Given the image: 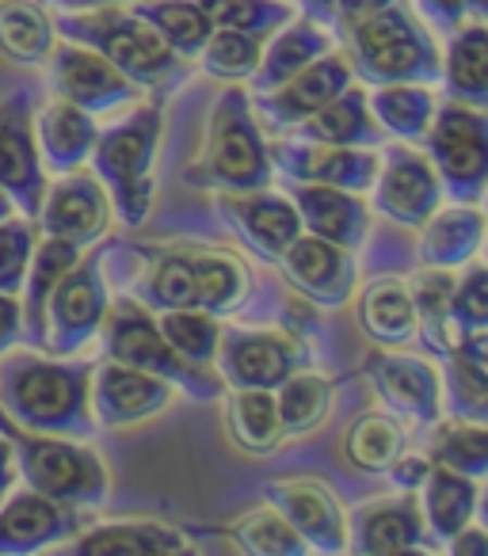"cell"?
<instances>
[{
    "label": "cell",
    "instance_id": "cell-1",
    "mask_svg": "<svg viewBox=\"0 0 488 556\" xmlns=\"http://www.w3.org/2000/svg\"><path fill=\"white\" fill-rule=\"evenodd\" d=\"M0 412L24 431L92 442L100 434L92 419V363H65V355L47 358L35 348L4 351Z\"/></svg>",
    "mask_w": 488,
    "mask_h": 556
},
{
    "label": "cell",
    "instance_id": "cell-2",
    "mask_svg": "<svg viewBox=\"0 0 488 556\" xmlns=\"http://www.w3.org/2000/svg\"><path fill=\"white\" fill-rule=\"evenodd\" d=\"M54 31L108 58L130 85H138L141 92H153V100L161 103H168V96L191 77V62L179 58L172 47H164L161 35L146 20L123 12L118 4L62 9V16L54 20Z\"/></svg>",
    "mask_w": 488,
    "mask_h": 556
},
{
    "label": "cell",
    "instance_id": "cell-3",
    "mask_svg": "<svg viewBox=\"0 0 488 556\" xmlns=\"http://www.w3.org/2000/svg\"><path fill=\"white\" fill-rule=\"evenodd\" d=\"M184 179L199 191H260L272 187L275 172L245 88L229 85L210 108L207 141Z\"/></svg>",
    "mask_w": 488,
    "mask_h": 556
},
{
    "label": "cell",
    "instance_id": "cell-4",
    "mask_svg": "<svg viewBox=\"0 0 488 556\" xmlns=\"http://www.w3.org/2000/svg\"><path fill=\"white\" fill-rule=\"evenodd\" d=\"M164 130V103L153 100L138 108L130 118L115 123L111 130L96 134V146L88 153L96 179L108 191L111 210L126 229L146 225L149 210H153V164L157 146H161Z\"/></svg>",
    "mask_w": 488,
    "mask_h": 556
},
{
    "label": "cell",
    "instance_id": "cell-5",
    "mask_svg": "<svg viewBox=\"0 0 488 556\" xmlns=\"http://www.w3.org/2000/svg\"><path fill=\"white\" fill-rule=\"evenodd\" d=\"M351 73L366 85H439L442 54L431 31H424L404 0L381 9L378 16L363 20L348 31Z\"/></svg>",
    "mask_w": 488,
    "mask_h": 556
},
{
    "label": "cell",
    "instance_id": "cell-6",
    "mask_svg": "<svg viewBox=\"0 0 488 556\" xmlns=\"http://www.w3.org/2000/svg\"><path fill=\"white\" fill-rule=\"evenodd\" d=\"M0 434L9 439L16 472L32 492L85 510H96L108 503V469H103L100 454L88 450L85 442L24 431L4 412H0Z\"/></svg>",
    "mask_w": 488,
    "mask_h": 556
},
{
    "label": "cell",
    "instance_id": "cell-7",
    "mask_svg": "<svg viewBox=\"0 0 488 556\" xmlns=\"http://www.w3.org/2000/svg\"><path fill=\"white\" fill-rule=\"evenodd\" d=\"M100 340H103V358H111V363H123L134 366V370L153 374V378H164L172 389H184L199 404L222 401L225 381L217 374L202 370V366L187 363L164 340L161 328H157V317L138 298H118L115 305H108V317L100 325Z\"/></svg>",
    "mask_w": 488,
    "mask_h": 556
},
{
    "label": "cell",
    "instance_id": "cell-8",
    "mask_svg": "<svg viewBox=\"0 0 488 556\" xmlns=\"http://www.w3.org/2000/svg\"><path fill=\"white\" fill-rule=\"evenodd\" d=\"M424 156L431 161L439 187L450 202L480 206L488 184V118L470 103L435 108L424 130Z\"/></svg>",
    "mask_w": 488,
    "mask_h": 556
},
{
    "label": "cell",
    "instance_id": "cell-9",
    "mask_svg": "<svg viewBox=\"0 0 488 556\" xmlns=\"http://www.w3.org/2000/svg\"><path fill=\"white\" fill-rule=\"evenodd\" d=\"M103 252H80V260L58 278V287L47 298V351L50 355H77L85 343L100 336V325L108 317V278H103Z\"/></svg>",
    "mask_w": 488,
    "mask_h": 556
},
{
    "label": "cell",
    "instance_id": "cell-10",
    "mask_svg": "<svg viewBox=\"0 0 488 556\" xmlns=\"http://www.w3.org/2000/svg\"><path fill=\"white\" fill-rule=\"evenodd\" d=\"M217 378L229 389H275L295 370L310 366V348L302 336L283 328H240L222 325L217 336Z\"/></svg>",
    "mask_w": 488,
    "mask_h": 556
},
{
    "label": "cell",
    "instance_id": "cell-11",
    "mask_svg": "<svg viewBox=\"0 0 488 556\" xmlns=\"http://www.w3.org/2000/svg\"><path fill=\"white\" fill-rule=\"evenodd\" d=\"M0 191L24 217H39L47 194L39 141H35V88L20 85L0 100Z\"/></svg>",
    "mask_w": 488,
    "mask_h": 556
},
{
    "label": "cell",
    "instance_id": "cell-12",
    "mask_svg": "<svg viewBox=\"0 0 488 556\" xmlns=\"http://www.w3.org/2000/svg\"><path fill=\"white\" fill-rule=\"evenodd\" d=\"M267 161L287 184H325L351 194H366L378 176V149L325 146V141L302 138H283L267 146Z\"/></svg>",
    "mask_w": 488,
    "mask_h": 556
},
{
    "label": "cell",
    "instance_id": "cell-13",
    "mask_svg": "<svg viewBox=\"0 0 488 556\" xmlns=\"http://www.w3.org/2000/svg\"><path fill=\"white\" fill-rule=\"evenodd\" d=\"M374 210L401 229H420L439 210L442 187L431 161L409 146L378 149V176H374Z\"/></svg>",
    "mask_w": 488,
    "mask_h": 556
},
{
    "label": "cell",
    "instance_id": "cell-14",
    "mask_svg": "<svg viewBox=\"0 0 488 556\" xmlns=\"http://www.w3.org/2000/svg\"><path fill=\"white\" fill-rule=\"evenodd\" d=\"M348 85H355L348 54L328 50L317 62L305 65L302 73H295L287 85L272 88V92H256V100H249V103H252V115H256L260 130L287 134V130H295L302 118H310L313 111L333 103Z\"/></svg>",
    "mask_w": 488,
    "mask_h": 556
},
{
    "label": "cell",
    "instance_id": "cell-15",
    "mask_svg": "<svg viewBox=\"0 0 488 556\" xmlns=\"http://www.w3.org/2000/svg\"><path fill=\"white\" fill-rule=\"evenodd\" d=\"M264 500L287 518L310 553H348V515L333 488L313 477H279L264 484Z\"/></svg>",
    "mask_w": 488,
    "mask_h": 556
},
{
    "label": "cell",
    "instance_id": "cell-16",
    "mask_svg": "<svg viewBox=\"0 0 488 556\" xmlns=\"http://www.w3.org/2000/svg\"><path fill=\"white\" fill-rule=\"evenodd\" d=\"M50 88H54L58 100L77 103L88 115H100V111H115L123 103L138 100L141 88L130 85L108 58H100L96 50L77 47V42L65 39L62 47L54 42L47 58Z\"/></svg>",
    "mask_w": 488,
    "mask_h": 556
},
{
    "label": "cell",
    "instance_id": "cell-17",
    "mask_svg": "<svg viewBox=\"0 0 488 556\" xmlns=\"http://www.w3.org/2000/svg\"><path fill=\"white\" fill-rule=\"evenodd\" d=\"M279 270L298 294H305V302L321 305V309H340L355 294V255L348 248H336L321 237H302L298 232L287 248H283Z\"/></svg>",
    "mask_w": 488,
    "mask_h": 556
},
{
    "label": "cell",
    "instance_id": "cell-18",
    "mask_svg": "<svg viewBox=\"0 0 488 556\" xmlns=\"http://www.w3.org/2000/svg\"><path fill=\"white\" fill-rule=\"evenodd\" d=\"M378 401L397 419L431 427L442 416V386L431 363L416 355H397V351H371L363 363Z\"/></svg>",
    "mask_w": 488,
    "mask_h": 556
},
{
    "label": "cell",
    "instance_id": "cell-19",
    "mask_svg": "<svg viewBox=\"0 0 488 556\" xmlns=\"http://www.w3.org/2000/svg\"><path fill=\"white\" fill-rule=\"evenodd\" d=\"M39 229L47 237H62L73 240L80 248H92L103 240L111 222V202L103 184L92 176V172H62L58 184H47V194H42L39 206Z\"/></svg>",
    "mask_w": 488,
    "mask_h": 556
},
{
    "label": "cell",
    "instance_id": "cell-20",
    "mask_svg": "<svg viewBox=\"0 0 488 556\" xmlns=\"http://www.w3.org/2000/svg\"><path fill=\"white\" fill-rule=\"evenodd\" d=\"M217 214L237 232L240 244L267 263L279 260L283 248L302 232L295 202L287 194L272 191V187H260V191H217Z\"/></svg>",
    "mask_w": 488,
    "mask_h": 556
},
{
    "label": "cell",
    "instance_id": "cell-21",
    "mask_svg": "<svg viewBox=\"0 0 488 556\" xmlns=\"http://www.w3.org/2000/svg\"><path fill=\"white\" fill-rule=\"evenodd\" d=\"M348 548L359 556L424 553L427 526L420 515L416 492H401L393 500L359 503L348 515Z\"/></svg>",
    "mask_w": 488,
    "mask_h": 556
},
{
    "label": "cell",
    "instance_id": "cell-22",
    "mask_svg": "<svg viewBox=\"0 0 488 556\" xmlns=\"http://www.w3.org/2000/svg\"><path fill=\"white\" fill-rule=\"evenodd\" d=\"M85 507H65L39 492H16L0 507V556H32L50 548L54 541H70L77 530H85Z\"/></svg>",
    "mask_w": 488,
    "mask_h": 556
},
{
    "label": "cell",
    "instance_id": "cell-23",
    "mask_svg": "<svg viewBox=\"0 0 488 556\" xmlns=\"http://www.w3.org/2000/svg\"><path fill=\"white\" fill-rule=\"evenodd\" d=\"M172 404V386L123 363L92 366V408L100 427H134L161 416Z\"/></svg>",
    "mask_w": 488,
    "mask_h": 556
},
{
    "label": "cell",
    "instance_id": "cell-24",
    "mask_svg": "<svg viewBox=\"0 0 488 556\" xmlns=\"http://www.w3.org/2000/svg\"><path fill=\"white\" fill-rule=\"evenodd\" d=\"M290 202L298 210V222L305 232L328 240L336 248L359 252L371 232V210L359 194L340 191V187L325 184H290Z\"/></svg>",
    "mask_w": 488,
    "mask_h": 556
},
{
    "label": "cell",
    "instance_id": "cell-25",
    "mask_svg": "<svg viewBox=\"0 0 488 556\" xmlns=\"http://www.w3.org/2000/svg\"><path fill=\"white\" fill-rule=\"evenodd\" d=\"M58 553L65 556H187L195 553L191 538L164 522H108L88 526L70 538Z\"/></svg>",
    "mask_w": 488,
    "mask_h": 556
},
{
    "label": "cell",
    "instance_id": "cell-26",
    "mask_svg": "<svg viewBox=\"0 0 488 556\" xmlns=\"http://www.w3.org/2000/svg\"><path fill=\"white\" fill-rule=\"evenodd\" d=\"M85 248L73 244V240L62 237H42L35 240L32 260H27V275H24V302H20V313H24V348L47 351V298L50 290L58 287V278L80 260Z\"/></svg>",
    "mask_w": 488,
    "mask_h": 556
},
{
    "label": "cell",
    "instance_id": "cell-27",
    "mask_svg": "<svg viewBox=\"0 0 488 556\" xmlns=\"http://www.w3.org/2000/svg\"><path fill=\"white\" fill-rule=\"evenodd\" d=\"M96 118L88 111H80L70 100H50L42 111H35V141H39V156L47 172H73L88 161L96 146Z\"/></svg>",
    "mask_w": 488,
    "mask_h": 556
},
{
    "label": "cell",
    "instance_id": "cell-28",
    "mask_svg": "<svg viewBox=\"0 0 488 556\" xmlns=\"http://www.w3.org/2000/svg\"><path fill=\"white\" fill-rule=\"evenodd\" d=\"M480 237H485V214H480V206H470V202H454L447 210L439 206L420 225L416 260L424 267L458 270L470 260H477Z\"/></svg>",
    "mask_w": 488,
    "mask_h": 556
},
{
    "label": "cell",
    "instance_id": "cell-29",
    "mask_svg": "<svg viewBox=\"0 0 488 556\" xmlns=\"http://www.w3.org/2000/svg\"><path fill=\"white\" fill-rule=\"evenodd\" d=\"M336 50V39L328 27L313 24L310 16H302L295 24H283L279 31L272 35L264 50H260V65L252 70V92H272V88L287 85L295 73H302L310 62H317L321 54Z\"/></svg>",
    "mask_w": 488,
    "mask_h": 556
},
{
    "label": "cell",
    "instance_id": "cell-30",
    "mask_svg": "<svg viewBox=\"0 0 488 556\" xmlns=\"http://www.w3.org/2000/svg\"><path fill=\"white\" fill-rule=\"evenodd\" d=\"M302 141H325V146H355V149H381L389 134L378 126V118L366 108V92L348 85L333 103L313 111L310 118L295 126Z\"/></svg>",
    "mask_w": 488,
    "mask_h": 556
},
{
    "label": "cell",
    "instance_id": "cell-31",
    "mask_svg": "<svg viewBox=\"0 0 488 556\" xmlns=\"http://www.w3.org/2000/svg\"><path fill=\"white\" fill-rule=\"evenodd\" d=\"M439 85L454 103L485 111L488 103V31L485 20H465L458 31H450L447 54H442Z\"/></svg>",
    "mask_w": 488,
    "mask_h": 556
},
{
    "label": "cell",
    "instance_id": "cell-32",
    "mask_svg": "<svg viewBox=\"0 0 488 556\" xmlns=\"http://www.w3.org/2000/svg\"><path fill=\"white\" fill-rule=\"evenodd\" d=\"M359 325L381 348H409L416 340V309L397 275H374L359 294Z\"/></svg>",
    "mask_w": 488,
    "mask_h": 556
},
{
    "label": "cell",
    "instance_id": "cell-33",
    "mask_svg": "<svg viewBox=\"0 0 488 556\" xmlns=\"http://www.w3.org/2000/svg\"><path fill=\"white\" fill-rule=\"evenodd\" d=\"M420 515H424L427 538L435 541H450L458 530L473 522L477 515V480L462 477L454 469H442V465H431L427 480L420 484Z\"/></svg>",
    "mask_w": 488,
    "mask_h": 556
},
{
    "label": "cell",
    "instance_id": "cell-34",
    "mask_svg": "<svg viewBox=\"0 0 488 556\" xmlns=\"http://www.w3.org/2000/svg\"><path fill=\"white\" fill-rule=\"evenodd\" d=\"M447 412L454 419H473L485 424L488 419V340L485 332L465 336L458 348H450L447 355Z\"/></svg>",
    "mask_w": 488,
    "mask_h": 556
},
{
    "label": "cell",
    "instance_id": "cell-35",
    "mask_svg": "<svg viewBox=\"0 0 488 556\" xmlns=\"http://www.w3.org/2000/svg\"><path fill=\"white\" fill-rule=\"evenodd\" d=\"M58 42L54 20L39 0H0V54L27 70H42Z\"/></svg>",
    "mask_w": 488,
    "mask_h": 556
},
{
    "label": "cell",
    "instance_id": "cell-36",
    "mask_svg": "<svg viewBox=\"0 0 488 556\" xmlns=\"http://www.w3.org/2000/svg\"><path fill=\"white\" fill-rule=\"evenodd\" d=\"M195 267V294H199V309L210 317H233L245 309L252 290V278L245 263L233 260L229 252H191Z\"/></svg>",
    "mask_w": 488,
    "mask_h": 556
},
{
    "label": "cell",
    "instance_id": "cell-37",
    "mask_svg": "<svg viewBox=\"0 0 488 556\" xmlns=\"http://www.w3.org/2000/svg\"><path fill=\"white\" fill-rule=\"evenodd\" d=\"M404 450H409V431L393 412H363L343 434V457L371 477L386 472Z\"/></svg>",
    "mask_w": 488,
    "mask_h": 556
},
{
    "label": "cell",
    "instance_id": "cell-38",
    "mask_svg": "<svg viewBox=\"0 0 488 556\" xmlns=\"http://www.w3.org/2000/svg\"><path fill=\"white\" fill-rule=\"evenodd\" d=\"M366 108L389 138L420 141L439 103L427 85H378L366 92Z\"/></svg>",
    "mask_w": 488,
    "mask_h": 556
},
{
    "label": "cell",
    "instance_id": "cell-39",
    "mask_svg": "<svg viewBox=\"0 0 488 556\" xmlns=\"http://www.w3.org/2000/svg\"><path fill=\"white\" fill-rule=\"evenodd\" d=\"M225 427L233 442L249 454H272L283 442L279 412L272 389H233L225 404Z\"/></svg>",
    "mask_w": 488,
    "mask_h": 556
},
{
    "label": "cell",
    "instance_id": "cell-40",
    "mask_svg": "<svg viewBox=\"0 0 488 556\" xmlns=\"http://www.w3.org/2000/svg\"><path fill=\"white\" fill-rule=\"evenodd\" d=\"M134 16L146 20L157 35H161L164 47H172L179 58H199V50L210 39V20L199 12L195 0H134Z\"/></svg>",
    "mask_w": 488,
    "mask_h": 556
},
{
    "label": "cell",
    "instance_id": "cell-41",
    "mask_svg": "<svg viewBox=\"0 0 488 556\" xmlns=\"http://www.w3.org/2000/svg\"><path fill=\"white\" fill-rule=\"evenodd\" d=\"M333 381L305 370H295L283 386H275V412H279V427L283 434L298 439V434H310L325 424L328 404H333Z\"/></svg>",
    "mask_w": 488,
    "mask_h": 556
},
{
    "label": "cell",
    "instance_id": "cell-42",
    "mask_svg": "<svg viewBox=\"0 0 488 556\" xmlns=\"http://www.w3.org/2000/svg\"><path fill=\"white\" fill-rule=\"evenodd\" d=\"M138 298L149 313H168V309H199V294H195V267L191 252H157L146 270V282L138 287Z\"/></svg>",
    "mask_w": 488,
    "mask_h": 556
},
{
    "label": "cell",
    "instance_id": "cell-43",
    "mask_svg": "<svg viewBox=\"0 0 488 556\" xmlns=\"http://www.w3.org/2000/svg\"><path fill=\"white\" fill-rule=\"evenodd\" d=\"M431 450H427V462L442 465V469H454L462 477L485 480L488 472V431L485 424H473V419H435Z\"/></svg>",
    "mask_w": 488,
    "mask_h": 556
},
{
    "label": "cell",
    "instance_id": "cell-44",
    "mask_svg": "<svg viewBox=\"0 0 488 556\" xmlns=\"http://www.w3.org/2000/svg\"><path fill=\"white\" fill-rule=\"evenodd\" d=\"M195 4L210 20V27H229L256 39H272L283 24L295 20L287 0H195Z\"/></svg>",
    "mask_w": 488,
    "mask_h": 556
},
{
    "label": "cell",
    "instance_id": "cell-45",
    "mask_svg": "<svg viewBox=\"0 0 488 556\" xmlns=\"http://www.w3.org/2000/svg\"><path fill=\"white\" fill-rule=\"evenodd\" d=\"M229 538L237 541L240 553H252V556H302V553H310L305 541L290 530V522L275 507L249 510V515L240 518V522L229 530Z\"/></svg>",
    "mask_w": 488,
    "mask_h": 556
},
{
    "label": "cell",
    "instance_id": "cell-46",
    "mask_svg": "<svg viewBox=\"0 0 488 556\" xmlns=\"http://www.w3.org/2000/svg\"><path fill=\"white\" fill-rule=\"evenodd\" d=\"M161 336L195 366L214 363L217 351V336H222V320L210 317L202 309H168V313H153Z\"/></svg>",
    "mask_w": 488,
    "mask_h": 556
},
{
    "label": "cell",
    "instance_id": "cell-47",
    "mask_svg": "<svg viewBox=\"0 0 488 556\" xmlns=\"http://www.w3.org/2000/svg\"><path fill=\"white\" fill-rule=\"evenodd\" d=\"M260 50H264V39L245 31H229V27H214L207 39V47L199 50L202 70L210 77L222 80H249L252 70L260 65Z\"/></svg>",
    "mask_w": 488,
    "mask_h": 556
},
{
    "label": "cell",
    "instance_id": "cell-48",
    "mask_svg": "<svg viewBox=\"0 0 488 556\" xmlns=\"http://www.w3.org/2000/svg\"><path fill=\"white\" fill-rule=\"evenodd\" d=\"M35 240H39V222L32 217L20 214L0 222V294L20 298Z\"/></svg>",
    "mask_w": 488,
    "mask_h": 556
},
{
    "label": "cell",
    "instance_id": "cell-49",
    "mask_svg": "<svg viewBox=\"0 0 488 556\" xmlns=\"http://www.w3.org/2000/svg\"><path fill=\"white\" fill-rule=\"evenodd\" d=\"M450 320H454L462 336L485 332L488 328V270H485V263L470 260L465 263V275L454 278V290H450Z\"/></svg>",
    "mask_w": 488,
    "mask_h": 556
},
{
    "label": "cell",
    "instance_id": "cell-50",
    "mask_svg": "<svg viewBox=\"0 0 488 556\" xmlns=\"http://www.w3.org/2000/svg\"><path fill=\"white\" fill-rule=\"evenodd\" d=\"M389 4H397V0H336V9H333V39L343 42L348 39L351 27H359L363 20L378 16L381 9H389Z\"/></svg>",
    "mask_w": 488,
    "mask_h": 556
},
{
    "label": "cell",
    "instance_id": "cell-51",
    "mask_svg": "<svg viewBox=\"0 0 488 556\" xmlns=\"http://www.w3.org/2000/svg\"><path fill=\"white\" fill-rule=\"evenodd\" d=\"M386 472H389V480H393V488H401V492H420V484H424L427 472H431V462L416 454H401Z\"/></svg>",
    "mask_w": 488,
    "mask_h": 556
},
{
    "label": "cell",
    "instance_id": "cell-52",
    "mask_svg": "<svg viewBox=\"0 0 488 556\" xmlns=\"http://www.w3.org/2000/svg\"><path fill=\"white\" fill-rule=\"evenodd\" d=\"M24 340V313H20V298L0 294V355L12 351Z\"/></svg>",
    "mask_w": 488,
    "mask_h": 556
},
{
    "label": "cell",
    "instance_id": "cell-53",
    "mask_svg": "<svg viewBox=\"0 0 488 556\" xmlns=\"http://www.w3.org/2000/svg\"><path fill=\"white\" fill-rule=\"evenodd\" d=\"M450 545V553H458V556H485L488 553V545H485V533L480 530H473V526H465V530H458L454 538L447 541Z\"/></svg>",
    "mask_w": 488,
    "mask_h": 556
},
{
    "label": "cell",
    "instance_id": "cell-54",
    "mask_svg": "<svg viewBox=\"0 0 488 556\" xmlns=\"http://www.w3.org/2000/svg\"><path fill=\"white\" fill-rule=\"evenodd\" d=\"M12 480H16V457H12L9 439L0 434V495H9Z\"/></svg>",
    "mask_w": 488,
    "mask_h": 556
},
{
    "label": "cell",
    "instance_id": "cell-55",
    "mask_svg": "<svg viewBox=\"0 0 488 556\" xmlns=\"http://www.w3.org/2000/svg\"><path fill=\"white\" fill-rule=\"evenodd\" d=\"M298 4H302V16H310L313 24L333 27V9H336V0H298Z\"/></svg>",
    "mask_w": 488,
    "mask_h": 556
},
{
    "label": "cell",
    "instance_id": "cell-56",
    "mask_svg": "<svg viewBox=\"0 0 488 556\" xmlns=\"http://www.w3.org/2000/svg\"><path fill=\"white\" fill-rule=\"evenodd\" d=\"M62 9H100V4H126V0H54Z\"/></svg>",
    "mask_w": 488,
    "mask_h": 556
},
{
    "label": "cell",
    "instance_id": "cell-57",
    "mask_svg": "<svg viewBox=\"0 0 488 556\" xmlns=\"http://www.w3.org/2000/svg\"><path fill=\"white\" fill-rule=\"evenodd\" d=\"M465 12H470V20H485L488 16V0H462Z\"/></svg>",
    "mask_w": 488,
    "mask_h": 556
},
{
    "label": "cell",
    "instance_id": "cell-58",
    "mask_svg": "<svg viewBox=\"0 0 488 556\" xmlns=\"http://www.w3.org/2000/svg\"><path fill=\"white\" fill-rule=\"evenodd\" d=\"M12 210H16V206H12V199L0 191V222H4V217H12Z\"/></svg>",
    "mask_w": 488,
    "mask_h": 556
},
{
    "label": "cell",
    "instance_id": "cell-59",
    "mask_svg": "<svg viewBox=\"0 0 488 556\" xmlns=\"http://www.w3.org/2000/svg\"><path fill=\"white\" fill-rule=\"evenodd\" d=\"M0 500H4V495H0Z\"/></svg>",
    "mask_w": 488,
    "mask_h": 556
}]
</instances>
